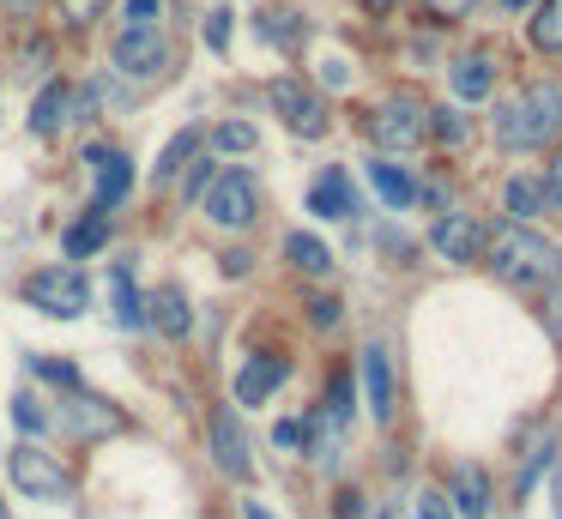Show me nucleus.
<instances>
[{
  "mask_svg": "<svg viewBox=\"0 0 562 519\" xmlns=\"http://www.w3.org/2000/svg\"><path fill=\"white\" fill-rule=\"evenodd\" d=\"M49 422H61L67 435H79V441H86V435H110V429H122V410H110L103 398H91V393H79V386H74V398H67V405L55 410Z\"/></svg>",
  "mask_w": 562,
  "mask_h": 519,
  "instance_id": "4468645a",
  "label": "nucleus"
},
{
  "mask_svg": "<svg viewBox=\"0 0 562 519\" xmlns=\"http://www.w3.org/2000/svg\"><path fill=\"white\" fill-rule=\"evenodd\" d=\"M532 48H538V55H562V0H544V7H538Z\"/></svg>",
  "mask_w": 562,
  "mask_h": 519,
  "instance_id": "bb28decb",
  "label": "nucleus"
},
{
  "mask_svg": "<svg viewBox=\"0 0 562 519\" xmlns=\"http://www.w3.org/2000/svg\"><path fill=\"white\" fill-rule=\"evenodd\" d=\"M496 7H508V12H526V7H532V0H496Z\"/></svg>",
  "mask_w": 562,
  "mask_h": 519,
  "instance_id": "603ef678",
  "label": "nucleus"
},
{
  "mask_svg": "<svg viewBox=\"0 0 562 519\" xmlns=\"http://www.w3.org/2000/svg\"><path fill=\"white\" fill-rule=\"evenodd\" d=\"M272 441H279V447H296V441H303V422H296V417H284L279 429H272Z\"/></svg>",
  "mask_w": 562,
  "mask_h": 519,
  "instance_id": "37998d69",
  "label": "nucleus"
},
{
  "mask_svg": "<svg viewBox=\"0 0 562 519\" xmlns=\"http://www.w3.org/2000/svg\"><path fill=\"white\" fill-rule=\"evenodd\" d=\"M224 272L243 278V272H248V253H243V248H231V253H224Z\"/></svg>",
  "mask_w": 562,
  "mask_h": 519,
  "instance_id": "49530a36",
  "label": "nucleus"
},
{
  "mask_svg": "<svg viewBox=\"0 0 562 519\" xmlns=\"http://www.w3.org/2000/svg\"><path fill=\"white\" fill-rule=\"evenodd\" d=\"M429 133H436L441 145H465V139H472V127H465L460 109H436V115H429Z\"/></svg>",
  "mask_w": 562,
  "mask_h": 519,
  "instance_id": "c85d7f7f",
  "label": "nucleus"
},
{
  "mask_svg": "<svg viewBox=\"0 0 562 519\" xmlns=\"http://www.w3.org/2000/svg\"><path fill=\"white\" fill-rule=\"evenodd\" d=\"M284 260H291L296 272H308V278H327L333 253H327V241H321V236H303V229H291V236H284Z\"/></svg>",
  "mask_w": 562,
  "mask_h": 519,
  "instance_id": "4be33fe9",
  "label": "nucleus"
},
{
  "mask_svg": "<svg viewBox=\"0 0 562 519\" xmlns=\"http://www.w3.org/2000/svg\"><path fill=\"white\" fill-rule=\"evenodd\" d=\"M303 441H308V453H315V465L333 471L345 453V422L333 417V410H315V417H303Z\"/></svg>",
  "mask_w": 562,
  "mask_h": 519,
  "instance_id": "a211bd4d",
  "label": "nucleus"
},
{
  "mask_svg": "<svg viewBox=\"0 0 562 519\" xmlns=\"http://www.w3.org/2000/svg\"><path fill=\"white\" fill-rule=\"evenodd\" d=\"M308 212H321V217H351L357 212V188H351V169H321L315 176V188H308Z\"/></svg>",
  "mask_w": 562,
  "mask_h": 519,
  "instance_id": "2eb2a0df",
  "label": "nucleus"
},
{
  "mask_svg": "<svg viewBox=\"0 0 562 519\" xmlns=\"http://www.w3.org/2000/svg\"><path fill=\"white\" fill-rule=\"evenodd\" d=\"M103 12V0H61V19L67 24H91Z\"/></svg>",
  "mask_w": 562,
  "mask_h": 519,
  "instance_id": "4c0bfd02",
  "label": "nucleus"
},
{
  "mask_svg": "<svg viewBox=\"0 0 562 519\" xmlns=\"http://www.w3.org/2000/svg\"><path fill=\"white\" fill-rule=\"evenodd\" d=\"M194 145H200V133H194V127H188V133H176V139L164 145V157L151 163V181H158V188H170V181L182 176V163L194 157Z\"/></svg>",
  "mask_w": 562,
  "mask_h": 519,
  "instance_id": "a878e982",
  "label": "nucleus"
},
{
  "mask_svg": "<svg viewBox=\"0 0 562 519\" xmlns=\"http://www.w3.org/2000/svg\"><path fill=\"white\" fill-rule=\"evenodd\" d=\"M272 109H279V121L291 133H303V139H321L327 133V103L315 97V84H303V79H272Z\"/></svg>",
  "mask_w": 562,
  "mask_h": 519,
  "instance_id": "6e6552de",
  "label": "nucleus"
},
{
  "mask_svg": "<svg viewBox=\"0 0 562 519\" xmlns=\"http://www.w3.org/2000/svg\"><path fill=\"white\" fill-rule=\"evenodd\" d=\"M243 519H272V514H267V507H255V501H248V507H243Z\"/></svg>",
  "mask_w": 562,
  "mask_h": 519,
  "instance_id": "3c124183",
  "label": "nucleus"
},
{
  "mask_svg": "<svg viewBox=\"0 0 562 519\" xmlns=\"http://www.w3.org/2000/svg\"><path fill=\"white\" fill-rule=\"evenodd\" d=\"M86 163L98 169V193H91V205H98V212H115V205H122V193L134 188V157L110 151V145H91Z\"/></svg>",
  "mask_w": 562,
  "mask_h": 519,
  "instance_id": "9d476101",
  "label": "nucleus"
},
{
  "mask_svg": "<svg viewBox=\"0 0 562 519\" xmlns=\"http://www.w3.org/2000/svg\"><path fill=\"white\" fill-rule=\"evenodd\" d=\"M291 19H296V12H284V7H279V12H267V24H260V31H267L272 43H291Z\"/></svg>",
  "mask_w": 562,
  "mask_h": 519,
  "instance_id": "a19ab883",
  "label": "nucleus"
},
{
  "mask_svg": "<svg viewBox=\"0 0 562 519\" xmlns=\"http://www.w3.org/2000/svg\"><path fill=\"white\" fill-rule=\"evenodd\" d=\"M74 84H43V97H37V109H31V133H37V139H55V133L67 127V121H74Z\"/></svg>",
  "mask_w": 562,
  "mask_h": 519,
  "instance_id": "f3484780",
  "label": "nucleus"
},
{
  "mask_svg": "<svg viewBox=\"0 0 562 519\" xmlns=\"http://www.w3.org/2000/svg\"><path fill=\"white\" fill-rule=\"evenodd\" d=\"M429 7H436V12H448V19H465V12L477 7V0H429Z\"/></svg>",
  "mask_w": 562,
  "mask_h": 519,
  "instance_id": "c03bdc74",
  "label": "nucleus"
},
{
  "mask_svg": "<svg viewBox=\"0 0 562 519\" xmlns=\"http://www.w3.org/2000/svg\"><path fill=\"white\" fill-rule=\"evenodd\" d=\"M206 43H212V48L231 43V12H224V7H218V12H206Z\"/></svg>",
  "mask_w": 562,
  "mask_h": 519,
  "instance_id": "ea45409f",
  "label": "nucleus"
},
{
  "mask_svg": "<svg viewBox=\"0 0 562 519\" xmlns=\"http://www.w3.org/2000/svg\"><path fill=\"white\" fill-rule=\"evenodd\" d=\"M490 91H496V72H490V60H484V55L453 60V97H465V103H484Z\"/></svg>",
  "mask_w": 562,
  "mask_h": 519,
  "instance_id": "412c9836",
  "label": "nucleus"
},
{
  "mask_svg": "<svg viewBox=\"0 0 562 519\" xmlns=\"http://www.w3.org/2000/svg\"><path fill=\"white\" fill-rule=\"evenodd\" d=\"M363 7H369V12H393L400 0H363Z\"/></svg>",
  "mask_w": 562,
  "mask_h": 519,
  "instance_id": "8fccbe9b",
  "label": "nucleus"
},
{
  "mask_svg": "<svg viewBox=\"0 0 562 519\" xmlns=\"http://www.w3.org/2000/svg\"><path fill=\"white\" fill-rule=\"evenodd\" d=\"M103 241H110V212H98V205H91V212L67 229V260H86V253H98Z\"/></svg>",
  "mask_w": 562,
  "mask_h": 519,
  "instance_id": "5701e85b",
  "label": "nucleus"
},
{
  "mask_svg": "<svg viewBox=\"0 0 562 519\" xmlns=\"http://www.w3.org/2000/svg\"><path fill=\"white\" fill-rule=\"evenodd\" d=\"M429 248H436L441 260L472 266L477 253H484V229H477L465 212H448V217H436V229H429Z\"/></svg>",
  "mask_w": 562,
  "mask_h": 519,
  "instance_id": "ddd939ff",
  "label": "nucleus"
},
{
  "mask_svg": "<svg viewBox=\"0 0 562 519\" xmlns=\"http://www.w3.org/2000/svg\"><path fill=\"white\" fill-rule=\"evenodd\" d=\"M212 465L224 471L231 483H248L255 477V447H248V435H243V422H236V410L224 405V410H212Z\"/></svg>",
  "mask_w": 562,
  "mask_h": 519,
  "instance_id": "1a4fd4ad",
  "label": "nucleus"
},
{
  "mask_svg": "<svg viewBox=\"0 0 562 519\" xmlns=\"http://www.w3.org/2000/svg\"><path fill=\"white\" fill-rule=\"evenodd\" d=\"M115 67H122L127 79H158V72L170 67V43H164L158 24H122V31H115Z\"/></svg>",
  "mask_w": 562,
  "mask_h": 519,
  "instance_id": "0eeeda50",
  "label": "nucleus"
},
{
  "mask_svg": "<svg viewBox=\"0 0 562 519\" xmlns=\"http://www.w3.org/2000/svg\"><path fill=\"white\" fill-rule=\"evenodd\" d=\"M25 302H31L37 314H55V320H74V314H86V308H91V278L79 272L74 260L43 266V272H31V278H25Z\"/></svg>",
  "mask_w": 562,
  "mask_h": 519,
  "instance_id": "f03ea898",
  "label": "nucleus"
},
{
  "mask_svg": "<svg viewBox=\"0 0 562 519\" xmlns=\"http://www.w3.org/2000/svg\"><path fill=\"white\" fill-rule=\"evenodd\" d=\"M424 133H429V109L417 103L412 91L387 97V103L369 115V139H375L381 151H412V145H424Z\"/></svg>",
  "mask_w": 562,
  "mask_h": 519,
  "instance_id": "423d86ee",
  "label": "nucleus"
},
{
  "mask_svg": "<svg viewBox=\"0 0 562 519\" xmlns=\"http://www.w3.org/2000/svg\"><path fill=\"white\" fill-rule=\"evenodd\" d=\"M164 19V0H127L122 7V24H158Z\"/></svg>",
  "mask_w": 562,
  "mask_h": 519,
  "instance_id": "c9c22d12",
  "label": "nucleus"
},
{
  "mask_svg": "<svg viewBox=\"0 0 562 519\" xmlns=\"http://www.w3.org/2000/svg\"><path fill=\"white\" fill-rule=\"evenodd\" d=\"M490 471L484 465H472V459H460V465L448 471V507H453V519H484L490 514Z\"/></svg>",
  "mask_w": 562,
  "mask_h": 519,
  "instance_id": "9b49d317",
  "label": "nucleus"
},
{
  "mask_svg": "<svg viewBox=\"0 0 562 519\" xmlns=\"http://www.w3.org/2000/svg\"><path fill=\"white\" fill-rule=\"evenodd\" d=\"M212 145H218V151H255V127H248V121H224V127L212 133Z\"/></svg>",
  "mask_w": 562,
  "mask_h": 519,
  "instance_id": "c756f323",
  "label": "nucleus"
},
{
  "mask_svg": "<svg viewBox=\"0 0 562 519\" xmlns=\"http://www.w3.org/2000/svg\"><path fill=\"white\" fill-rule=\"evenodd\" d=\"M110 308H115V326H146V302L134 296V272L127 266L110 272Z\"/></svg>",
  "mask_w": 562,
  "mask_h": 519,
  "instance_id": "b1692460",
  "label": "nucleus"
},
{
  "mask_svg": "<svg viewBox=\"0 0 562 519\" xmlns=\"http://www.w3.org/2000/svg\"><path fill=\"white\" fill-rule=\"evenodd\" d=\"M151 320H158V332L164 338H188V326H194V314H188V296L176 284H164V290H151Z\"/></svg>",
  "mask_w": 562,
  "mask_h": 519,
  "instance_id": "aec40b11",
  "label": "nucleus"
},
{
  "mask_svg": "<svg viewBox=\"0 0 562 519\" xmlns=\"http://www.w3.org/2000/svg\"><path fill=\"white\" fill-rule=\"evenodd\" d=\"M490 266H496L502 284L532 290V284H557L562 253L550 248V241L538 236V229H526V224H502L496 236H490Z\"/></svg>",
  "mask_w": 562,
  "mask_h": 519,
  "instance_id": "f257e3e1",
  "label": "nucleus"
},
{
  "mask_svg": "<svg viewBox=\"0 0 562 519\" xmlns=\"http://www.w3.org/2000/svg\"><path fill=\"white\" fill-rule=\"evenodd\" d=\"M13 422H19L25 435H43V429H49V410H43V398H37V393H13Z\"/></svg>",
  "mask_w": 562,
  "mask_h": 519,
  "instance_id": "cd10ccee",
  "label": "nucleus"
},
{
  "mask_svg": "<svg viewBox=\"0 0 562 519\" xmlns=\"http://www.w3.org/2000/svg\"><path fill=\"white\" fill-rule=\"evenodd\" d=\"M544 326H550V338L562 345V284L544 290Z\"/></svg>",
  "mask_w": 562,
  "mask_h": 519,
  "instance_id": "e433bc0d",
  "label": "nucleus"
},
{
  "mask_svg": "<svg viewBox=\"0 0 562 519\" xmlns=\"http://www.w3.org/2000/svg\"><path fill=\"white\" fill-rule=\"evenodd\" d=\"M308 326L333 332V326H339V296H315V302H308Z\"/></svg>",
  "mask_w": 562,
  "mask_h": 519,
  "instance_id": "f704fd0d",
  "label": "nucleus"
},
{
  "mask_svg": "<svg viewBox=\"0 0 562 519\" xmlns=\"http://www.w3.org/2000/svg\"><path fill=\"white\" fill-rule=\"evenodd\" d=\"M284 374H291V362H284V357H272V350L248 357L243 369H236V405H267V398L284 386Z\"/></svg>",
  "mask_w": 562,
  "mask_h": 519,
  "instance_id": "f8f14e48",
  "label": "nucleus"
},
{
  "mask_svg": "<svg viewBox=\"0 0 562 519\" xmlns=\"http://www.w3.org/2000/svg\"><path fill=\"white\" fill-rule=\"evenodd\" d=\"M200 200H206V217L218 229H248L260 217V188H255L248 169H224V176H212Z\"/></svg>",
  "mask_w": 562,
  "mask_h": 519,
  "instance_id": "39448f33",
  "label": "nucleus"
},
{
  "mask_svg": "<svg viewBox=\"0 0 562 519\" xmlns=\"http://www.w3.org/2000/svg\"><path fill=\"white\" fill-rule=\"evenodd\" d=\"M502 205H508L514 224H532L538 212H550V181L544 176H508V188H502Z\"/></svg>",
  "mask_w": 562,
  "mask_h": 519,
  "instance_id": "dca6fc26",
  "label": "nucleus"
},
{
  "mask_svg": "<svg viewBox=\"0 0 562 519\" xmlns=\"http://www.w3.org/2000/svg\"><path fill=\"white\" fill-rule=\"evenodd\" d=\"M333 514H339V519H363V495H357V489H339V501H333Z\"/></svg>",
  "mask_w": 562,
  "mask_h": 519,
  "instance_id": "79ce46f5",
  "label": "nucleus"
},
{
  "mask_svg": "<svg viewBox=\"0 0 562 519\" xmlns=\"http://www.w3.org/2000/svg\"><path fill=\"white\" fill-rule=\"evenodd\" d=\"M550 453H557V435H544V441L532 447V459H526V471H520V483H514V495H526V489H532V483H538V471L550 465Z\"/></svg>",
  "mask_w": 562,
  "mask_h": 519,
  "instance_id": "7c9ffc66",
  "label": "nucleus"
},
{
  "mask_svg": "<svg viewBox=\"0 0 562 519\" xmlns=\"http://www.w3.org/2000/svg\"><path fill=\"white\" fill-rule=\"evenodd\" d=\"M562 133V84L557 79H532L520 97H514V145L520 151H538Z\"/></svg>",
  "mask_w": 562,
  "mask_h": 519,
  "instance_id": "7ed1b4c3",
  "label": "nucleus"
},
{
  "mask_svg": "<svg viewBox=\"0 0 562 519\" xmlns=\"http://www.w3.org/2000/svg\"><path fill=\"white\" fill-rule=\"evenodd\" d=\"M363 386H369V410H375V422L393 417V369H387V350L369 345L363 350Z\"/></svg>",
  "mask_w": 562,
  "mask_h": 519,
  "instance_id": "6ab92c4d",
  "label": "nucleus"
},
{
  "mask_svg": "<svg viewBox=\"0 0 562 519\" xmlns=\"http://www.w3.org/2000/svg\"><path fill=\"white\" fill-rule=\"evenodd\" d=\"M412 514H417V519H453V507H448V495H441V489H424V495L412 501Z\"/></svg>",
  "mask_w": 562,
  "mask_h": 519,
  "instance_id": "72a5a7b5",
  "label": "nucleus"
},
{
  "mask_svg": "<svg viewBox=\"0 0 562 519\" xmlns=\"http://www.w3.org/2000/svg\"><path fill=\"white\" fill-rule=\"evenodd\" d=\"M7 477H13V489L31 495V501H61V495H67L61 453H43L37 441H19L13 453H7Z\"/></svg>",
  "mask_w": 562,
  "mask_h": 519,
  "instance_id": "20e7f679",
  "label": "nucleus"
},
{
  "mask_svg": "<svg viewBox=\"0 0 562 519\" xmlns=\"http://www.w3.org/2000/svg\"><path fill=\"white\" fill-rule=\"evenodd\" d=\"M550 200L562 205V151H557V163H550Z\"/></svg>",
  "mask_w": 562,
  "mask_h": 519,
  "instance_id": "de8ad7c7",
  "label": "nucleus"
},
{
  "mask_svg": "<svg viewBox=\"0 0 562 519\" xmlns=\"http://www.w3.org/2000/svg\"><path fill=\"white\" fill-rule=\"evenodd\" d=\"M31 369H37V374H49L55 386H79V369H74V362H55V357H31Z\"/></svg>",
  "mask_w": 562,
  "mask_h": 519,
  "instance_id": "473e14b6",
  "label": "nucleus"
},
{
  "mask_svg": "<svg viewBox=\"0 0 562 519\" xmlns=\"http://www.w3.org/2000/svg\"><path fill=\"white\" fill-rule=\"evenodd\" d=\"M43 60H49V43H31L25 55H19V79H37V72H43Z\"/></svg>",
  "mask_w": 562,
  "mask_h": 519,
  "instance_id": "58836bf2",
  "label": "nucleus"
},
{
  "mask_svg": "<svg viewBox=\"0 0 562 519\" xmlns=\"http://www.w3.org/2000/svg\"><path fill=\"white\" fill-rule=\"evenodd\" d=\"M321 410H333L339 422H351V374H339V381L327 386V405H321Z\"/></svg>",
  "mask_w": 562,
  "mask_h": 519,
  "instance_id": "2f4dec72",
  "label": "nucleus"
},
{
  "mask_svg": "<svg viewBox=\"0 0 562 519\" xmlns=\"http://www.w3.org/2000/svg\"><path fill=\"white\" fill-rule=\"evenodd\" d=\"M550 514L562 519V471H557V477H550Z\"/></svg>",
  "mask_w": 562,
  "mask_h": 519,
  "instance_id": "09e8293b",
  "label": "nucleus"
},
{
  "mask_svg": "<svg viewBox=\"0 0 562 519\" xmlns=\"http://www.w3.org/2000/svg\"><path fill=\"white\" fill-rule=\"evenodd\" d=\"M0 519H13V514H7V501H0Z\"/></svg>",
  "mask_w": 562,
  "mask_h": 519,
  "instance_id": "864d4df0",
  "label": "nucleus"
},
{
  "mask_svg": "<svg viewBox=\"0 0 562 519\" xmlns=\"http://www.w3.org/2000/svg\"><path fill=\"white\" fill-rule=\"evenodd\" d=\"M369 181H375V193H381V200L393 205V212H405V205L417 200V181L405 176L400 163H369Z\"/></svg>",
  "mask_w": 562,
  "mask_h": 519,
  "instance_id": "393cba45",
  "label": "nucleus"
},
{
  "mask_svg": "<svg viewBox=\"0 0 562 519\" xmlns=\"http://www.w3.org/2000/svg\"><path fill=\"white\" fill-rule=\"evenodd\" d=\"M206 181H212V163H206V157H200L194 181H188V200H200V193H206Z\"/></svg>",
  "mask_w": 562,
  "mask_h": 519,
  "instance_id": "a18cd8bd",
  "label": "nucleus"
}]
</instances>
